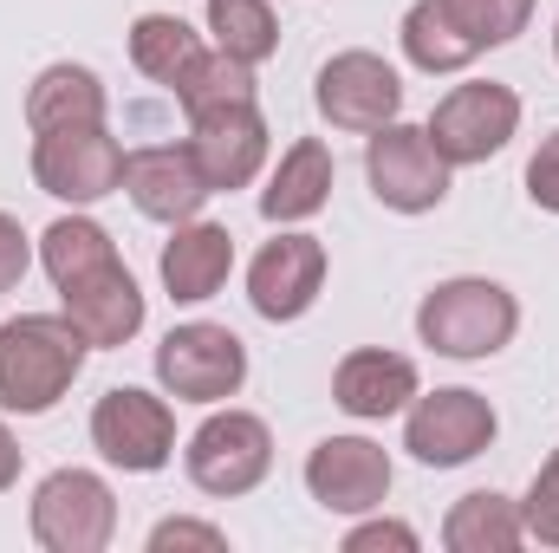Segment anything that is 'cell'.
I'll return each mask as SVG.
<instances>
[{"mask_svg":"<svg viewBox=\"0 0 559 553\" xmlns=\"http://www.w3.org/2000/svg\"><path fill=\"white\" fill-rule=\"evenodd\" d=\"M33 541L46 553H105L118 534V495L92 469H52L33 489Z\"/></svg>","mask_w":559,"mask_h":553,"instance_id":"5b68a950","label":"cell"},{"mask_svg":"<svg viewBox=\"0 0 559 553\" xmlns=\"http://www.w3.org/2000/svg\"><path fill=\"white\" fill-rule=\"evenodd\" d=\"M85 332L66 313H20L0 326V411L46 416L85 372Z\"/></svg>","mask_w":559,"mask_h":553,"instance_id":"6da1fadb","label":"cell"},{"mask_svg":"<svg viewBox=\"0 0 559 553\" xmlns=\"http://www.w3.org/2000/svg\"><path fill=\"white\" fill-rule=\"evenodd\" d=\"M156 274L169 286V299L202 306V299H215L228 286V274H235V235L222 222H176V235L163 242Z\"/></svg>","mask_w":559,"mask_h":553,"instance_id":"ac0fdd59","label":"cell"},{"mask_svg":"<svg viewBox=\"0 0 559 553\" xmlns=\"http://www.w3.org/2000/svg\"><path fill=\"white\" fill-rule=\"evenodd\" d=\"M514 332H521V299L501 280H481V274L442 280L417 306V339L442 358H462V365L495 358Z\"/></svg>","mask_w":559,"mask_h":553,"instance_id":"7a4b0ae2","label":"cell"},{"mask_svg":"<svg viewBox=\"0 0 559 553\" xmlns=\"http://www.w3.org/2000/svg\"><path fill=\"white\" fill-rule=\"evenodd\" d=\"M182 469H189V482L202 489V495H215V502H235V495H254L261 482H267V469H274V430H267V416L254 411H215L202 416V430L189 436V449H182Z\"/></svg>","mask_w":559,"mask_h":553,"instance_id":"3957f363","label":"cell"},{"mask_svg":"<svg viewBox=\"0 0 559 553\" xmlns=\"http://www.w3.org/2000/svg\"><path fill=\"white\" fill-rule=\"evenodd\" d=\"M306 495L325 515H371L391 495V456L371 436H325L306 456Z\"/></svg>","mask_w":559,"mask_h":553,"instance_id":"7c38bea8","label":"cell"},{"mask_svg":"<svg viewBox=\"0 0 559 553\" xmlns=\"http://www.w3.org/2000/svg\"><path fill=\"white\" fill-rule=\"evenodd\" d=\"M92 449L124 469V475H156L169 456H176V411L138 391V385H111L98 404H92Z\"/></svg>","mask_w":559,"mask_h":553,"instance_id":"8fae6325","label":"cell"},{"mask_svg":"<svg viewBox=\"0 0 559 553\" xmlns=\"http://www.w3.org/2000/svg\"><path fill=\"white\" fill-rule=\"evenodd\" d=\"M156 385L176 404H222V398H235L248 385V345H241V332H228L215 319L169 326L163 345H156Z\"/></svg>","mask_w":559,"mask_h":553,"instance_id":"277c9868","label":"cell"},{"mask_svg":"<svg viewBox=\"0 0 559 553\" xmlns=\"http://www.w3.org/2000/svg\"><path fill=\"white\" fill-rule=\"evenodd\" d=\"M20 456H26V449H20V436H13V430L0 423V495H7L13 482H20Z\"/></svg>","mask_w":559,"mask_h":553,"instance_id":"d6a6232c","label":"cell"},{"mask_svg":"<svg viewBox=\"0 0 559 553\" xmlns=\"http://www.w3.org/2000/svg\"><path fill=\"white\" fill-rule=\"evenodd\" d=\"M554 59H559V20H554Z\"/></svg>","mask_w":559,"mask_h":553,"instance_id":"836d02e7","label":"cell"},{"mask_svg":"<svg viewBox=\"0 0 559 553\" xmlns=\"http://www.w3.org/2000/svg\"><path fill=\"white\" fill-rule=\"evenodd\" d=\"M397 39H404V59L429 72V79H442V72H468L481 52H475V39L449 20V7L442 0H417L411 13H404V26H397Z\"/></svg>","mask_w":559,"mask_h":553,"instance_id":"603a6c76","label":"cell"},{"mask_svg":"<svg viewBox=\"0 0 559 553\" xmlns=\"http://www.w3.org/2000/svg\"><path fill=\"white\" fill-rule=\"evenodd\" d=\"M371 548L411 553V548H417V528H404V521H365V528H352V534H345V553H371Z\"/></svg>","mask_w":559,"mask_h":553,"instance_id":"1f68e13d","label":"cell"},{"mask_svg":"<svg viewBox=\"0 0 559 553\" xmlns=\"http://www.w3.org/2000/svg\"><path fill=\"white\" fill-rule=\"evenodd\" d=\"M202 52H209V46H202V33H195L182 13H138V20H131V66H138L150 85H169V92H176Z\"/></svg>","mask_w":559,"mask_h":553,"instance_id":"7402d4cb","label":"cell"},{"mask_svg":"<svg viewBox=\"0 0 559 553\" xmlns=\"http://www.w3.org/2000/svg\"><path fill=\"white\" fill-rule=\"evenodd\" d=\"M332 176H338V163H332V150L319 138L286 143V156L274 163V176H267V189H261V215H267L274 228L312 222V215L332 202Z\"/></svg>","mask_w":559,"mask_h":553,"instance_id":"d6986e66","label":"cell"},{"mask_svg":"<svg viewBox=\"0 0 559 553\" xmlns=\"http://www.w3.org/2000/svg\"><path fill=\"white\" fill-rule=\"evenodd\" d=\"M209 39L241 66H267L280 52V20L267 0H209Z\"/></svg>","mask_w":559,"mask_h":553,"instance_id":"d4e9b609","label":"cell"},{"mask_svg":"<svg viewBox=\"0 0 559 553\" xmlns=\"http://www.w3.org/2000/svg\"><path fill=\"white\" fill-rule=\"evenodd\" d=\"M105 261H118V242H111V228H98L92 215H59L46 235H39V268L52 286H72V280H85L92 268H105Z\"/></svg>","mask_w":559,"mask_h":553,"instance_id":"cb8c5ba5","label":"cell"},{"mask_svg":"<svg viewBox=\"0 0 559 553\" xmlns=\"http://www.w3.org/2000/svg\"><path fill=\"white\" fill-rule=\"evenodd\" d=\"M124 189H131L138 215L169 222V228H176V222H195L202 202L215 196L209 176L195 169L189 143H150V150H131V156H124Z\"/></svg>","mask_w":559,"mask_h":553,"instance_id":"2e32d148","label":"cell"},{"mask_svg":"<svg viewBox=\"0 0 559 553\" xmlns=\"http://www.w3.org/2000/svg\"><path fill=\"white\" fill-rule=\"evenodd\" d=\"M261 85H254V66H241V59H228V52H202L195 66H189V79L176 85V105H182V118H202V111H222V105H248Z\"/></svg>","mask_w":559,"mask_h":553,"instance_id":"484cf974","label":"cell"},{"mask_svg":"<svg viewBox=\"0 0 559 553\" xmlns=\"http://www.w3.org/2000/svg\"><path fill=\"white\" fill-rule=\"evenodd\" d=\"M189 156L195 169L209 176V189H248L261 169H267V118L261 105H222V111H202L189 118Z\"/></svg>","mask_w":559,"mask_h":553,"instance_id":"5bb4252c","label":"cell"},{"mask_svg":"<svg viewBox=\"0 0 559 553\" xmlns=\"http://www.w3.org/2000/svg\"><path fill=\"white\" fill-rule=\"evenodd\" d=\"M495 436H501V416L468 385H442L429 398L417 391L411 411H404V449L417 456L423 469H462L481 449H495Z\"/></svg>","mask_w":559,"mask_h":553,"instance_id":"9c48e42d","label":"cell"},{"mask_svg":"<svg viewBox=\"0 0 559 553\" xmlns=\"http://www.w3.org/2000/svg\"><path fill=\"white\" fill-rule=\"evenodd\" d=\"M527 196H534V209L559 215V131L554 138H540L534 163H527Z\"/></svg>","mask_w":559,"mask_h":553,"instance_id":"f546056e","label":"cell"},{"mask_svg":"<svg viewBox=\"0 0 559 553\" xmlns=\"http://www.w3.org/2000/svg\"><path fill=\"white\" fill-rule=\"evenodd\" d=\"M319 293H325V242L319 235L286 228V235H274L254 255V268H248V306L261 319H274V326L306 319Z\"/></svg>","mask_w":559,"mask_h":553,"instance_id":"4fadbf2b","label":"cell"},{"mask_svg":"<svg viewBox=\"0 0 559 553\" xmlns=\"http://www.w3.org/2000/svg\"><path fill=\"white\" fill-rule=\"evenodd\" d=\"M169 548H209V553H222V548H228V534H222L215 521L169 515V521H156V528H150V553H169Z\"/></svg>","mask_w":559,"mask_h":553,"instance_id":"f1b7e54d","label":"cell"},{"mask_svg":"<svg viewBox=\"0 0 559 553\" xmlns=\"http://www.w3.org/2000/svg\"><path fill=\"white\" fill-rule=\"evenodd\" d=\"M442 7H449V20L475 39V52L521 39L527 20H534V0H442Z\"/></svg>","mask_w":559,"mask_h":553,"instance_id":"4316f807","label":"cell"},{"mask_svg":"<svg viewBox=\"0 0 559 553\" xmlns=\"http://www.w3.org/2000/svg\"><path fill=\"white\" fill-rule=\"evenodd\" d=\"M423 131L442 150L449 169L488 163V156H501L508 138L521 131V92L501 85V79H468V85H455V92L436 98V111H429Z\"/></svg>","mask_w":559,"mask_h":553,"instance_id":"8992f818","label":"cell"},{"mask_svg":"<svg viewBox=\"0 0 559 553\" xmlns=\"http://www.w3.org/2000/svg\"><path fill=\"white\" fill-rule=\"evenodd\" d=\"M33 183L52 202L92 209L124 189V143L105 125H66V131H33Z\"/></svg>","mask_w":559,"mask_h":553,"instance_id":"52a82bcc","label":"cell"},{"mask_svg":"<svg viewBox=\"0 0 559 553\" xmlns=\"http://www.w3.org/2000/svg\"><path fill=\"white\" fill-rule=\"evenodd\" d=\"M312 105H319V118H325L332 131L371 138V131L397 125V111H404V79H397V66H391L384 52L352 46V52H332V59L319 66Z\"/></svg>","mask_w":559,"mask_h":553,"instance_id":"ba28073f","label":"cell"},{"mask_svg":"<svg viewBox=\"0 0 559 553\" xmlns=\"http://www.w3.org/2000/svg\"><path fill=\"white\" fill-rule=\"evenodd\" d=\"M411 398H417V365L404 352L358 345L332 372V404L345 416H358V423H384V416L411 411Z\"/></svg>","mask_w":559,"mask_h":553,"instance_id":"e0dca14e","label":"cell"},{"mask_svg":"<svg viewBox=\"0 0 559 553\" xmlns=\"http://www.w3.org/2000/svg\"><path fill=\"white\" fill-rule=\"evenodd\" d=\"M26 268H33V242H26V228L0 209V293H13V286L26 280Z\"/></svg>","mask_w":559,"mask_h":553,"instance_id":"4dcf8cb0","label":"cell"},{"mask_svg":"<svg viewBox=\"0 0 559 553\" xmlns=\"http://www.w3.org/2000/svg\"><path fill=\"white\" fill-rule=\"evenodd\" d=\"M521 521H527V541L559 548V449L540 462V475H534V489L521 502Z\"/></svg>","mask_w":559,"mask_h":553,"instance_id":"83f0119b","label":"cell"},{"mask_svg":"<svg viewBox=\"0 0 559 553\" xmlns=\"http://www.w3.org/2000/svg\"><path fill=\"white\" fill-rule=\"evenodd\" d=\"M59 313L85 332V345L92 352H118V345H131L143 332V286L131 280L124 261H105V268H92L85 280H72V286H59Z\"/></svg>","mask_w":559,"mask_h":553,"instance_id":"9a60e30c","label":"cell"},{"mask_svg":"<svg viewBox=\"0 0 559 553\" xmlns=\"http://www.w3.org/2000/svg\"><path fill=\"white\" fill-rule=\"evenodd\" d=\"M105 79L92 66H46L26 92V125L33 131H66V125H105Z\"/></svg>","mask_w":559,"mask_h":553,"instance_id":"ffe728a7","label":"cell"},{"mask_svg":"<svg viewBox=\"0 0 559 553\" xmlns=\"http://www.w3.org/2000/svg\"><path fill=\"white\" fill-rule=\"evenodd\" d=\"M365 176L391 215H429V209H442L455 169L442 163V150L429 143L423 125H384L365 143Z\"/></svg>","mask_w":559,"mask_h":553,"instance_id":"30bf717a","label":"cell"},{"mask_svg":"<svg viewBox=\"0 0 559 553\" xmlns=\"http://www.w3.org/2000/svg\"><path fill=\"white\" fill-rule=\"evenodd\" d=\"M442 548L449 553H514L527 548V521H521V502L495 495V489H475L449 508L442 521Z\"/></svg>","mask_w":559,"mask_h":553,"instance_id":"44dd1931","label":"cell"}]
</instances>
